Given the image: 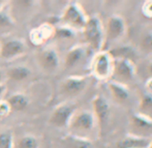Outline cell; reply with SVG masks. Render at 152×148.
I'll use <instances>...</instances> for the list:
<instances>
[{"label": "cell", "mask_w": 152, "mask_h": 148, "mask_svg": "<svg viewBox=\"0 0 152 148\" xmlns=\"http://www.w3.org/2000/svg\"><path fill=\"white\" fill-rule=\"evenodd\" d=\"M134 122L136 127L140 128V130H152V126L150 125V124H148L147 122L143 121L142 119L136 118L134 120Z\"/></svg>", "instance_id": "23"}, {"label": "cell", "mask_w": 152, "mask_h": 148, "mask_svg": "<svg viewBox=\"0 0 152 148\" xmlns=\"http://www.w3.org/2000/svg\"><path fill=\"white\" fill-rule=\"evenodd\" d=\"M61 20L69 27L77 29L84 28L85 23H86L81 10L75 4H70L66 7L61 17Z\"/></svg>", "instance_id": "3"}, {"label": "cell", "mask_w": 152, "mask_h": 148, "mask_svg": "<svg viewBox=\"0 0 152 148\" xmlns=\"http://www.w3.org/2000/svg\"><path fill=\"white\" fill-rule=\"evenodd\" d=\"M84 35L92 48L97 49L99 47L102 34H100L99 23H98L97 19L91 18L88 21H86L84 26Z\"/></svg>", "instance_id": "5"}, {"label": "cell", "mask_w": 152, "mask_h": 148, "mask_svg": "<svg viewBox=\"0 0 152 148\" xmlns=\"http://www.w3.org/2000/svg\"><path fill=\"white\" fill-rule=\"evenodd\" d=\"M53 36L57 38H70L72 36V32L69 28L65 27H59V28H54Z\"/></svg>", "instance_id": "20"}, {"label": "cell", "mask_w": 152, "mask_h": 148, "mask_svg": "<svg viewBox=\"0 0 152 148\" xmlns=\"http://www.w3.org/2000/svg\"><path fill=\"white\" fill-rule=\"evenodd\" d=\"M147 144V141L143 140H125L119 143V148H137V147H144Z\"/></svg>", "instance_id": "19"}, {"label": "cell", "mask_w": 152, "mask_h": 148, "mask_svg": "<svg viewBox=\"0 0 152 148\" xmlns=\"http://www.w3.org/2000/svg\"><path fill=\"white\" fill-rule=\"evenodd\" d=\"M6 3H8L7 1H4V0H0V10H4V7H5Z\"/></svg>", "instance_id": "26"}, {"label": "cell", "mask_w": 152, "mask_h": 148, "mask_svg": "<svg viewBox=\"0 0 152 148\" xmlns=\"http://www.w3.org/2000/svg\"><path fill=\"white\" fill-rule=\"evenodd\" d=\"M10 113V108L7 102L4 100H0V117H5Z\"/></svg>", "instance_id": "22"}, {"label": "cell", "mask_w": 152, "mask_h": 148, "mask_svg": "<svg viewBox=\"0 0 152 148\" xmlns=\"http://www.w3.org/2000/svg\"><path fill=\"white\" fill-rule=\"evenodd\" d=\"M26 52V46L20 38L10 37L5 38L0 42V59L12 60L23 56Z\"/></svg>", "instance_id": "1"}, {"label": "cell", "mask_w": 152, "mask_h": 148, "mask_svg": "<svg viewBox=\"0 0 152 148\" xmlns=\"http://www.w3.org/2000/svg\"><path fill=\"white\" fill-rule=\"evenodd\" d=\"M53 32H54V28L48 23H45L37 28L32 29L29 34V37H30L32 44L39 46V45L44 44L48 38L52 37Z\"/></svg>", "instance_id": "7"}, {"label": "cell", "mask_w": 152, "mask_h": 148, "mask_svg": "<svg viewBox=\"0 0 152 148\" xmlns=\"http://www.w3.org/2000/svg\"><path fill=\"white\" fill-rule=\"evenodd\" d=\"M38 140L32 135H25L18 142V148H38Z\"/></svg>", "instance_id": "15"}, {"label": "cell", "mask_w": 152, "mask_h": 148, "mask_svg": "<svg viewBox=\"0 0 152 148\" xmlns=\"http://www.w3.org/2000/svg\"><path fill=\"white\" fill-rule=\"evenodd\" d=\"M5 76L6 78L14 82H23L29 78L30 70L23 65H15L6 70Z\"/></svg>", "instance_id": "9"}, {"label": "cell", "mask_w": 152, "mask_h": 148, "mask_svg": "<svg viewBox=\"0 0 152 148\" xmlns=\"http://www.w3.org/2000/svg\"><path fill=\"white\" fill-rule=\"evenodd\" d=\"M6 91V87L4 84H0V100H2V96L4 95V93H5Z\"/></svg>", "instance_id": "25"}, {"label": "cell", "mask_w": 152, "mask_h": 148, "mask_svg": "<svg viewBox=\"0 0 152 148\" xmlns=\"http://www.w3.org/2000/svg\"><path fill=\"white\" fill-rule=\"evenodd\" d=\"M116 74L119 78H122L123 80H127L132 77L130 68L125 62H119L116 66Z\"/></svg>", "instance_id": "16"}, {"label": "cell", "mask_w": 152, "mask_h": 148, "mask_svg": "<svg viewBox=\"0 0 152 148\" xmlns=\"http://www.w3.org/2000/svg\"><path fill=\"white\" fill-rule=\"evenodd\" d=\"M123 26L122 22L117 18H112L109 21L108 25V36L110 38H116L122 33Z\"/></svg>", "instance_id": "12"}, {"label": "cell", "mask_w": 152, "mask_h": 148, "mask_svg": "<svg viewBox=\"0 0 152 148\" xmlns=\"http://www.w3.org/2000/svg\"><path fill=\"white\" fill-rule=\"evenodd\" d=\"M74 108L69 105L58 106L51 114L49 118V123L55 127H64L69 123L72 117Z\"/></svg>", "instance_id": "2"}, {"label": "cell", "mask_w": 152, "mask_h": 148, "mask_svg": "<svg viewBox=\"0 0 152 148\" xmlns=\"http://www.w3.org/2000/svg\"><path fill=\"white\" fill-rule=\"evenodd\" d=\"M69 124L72 128L78 130H88L93 125V118L89 113L81 112L72 117Z\"/></svg>", "instance_id": "8"}, {"label": "cell", "mask_w": 152, "mask_h": 148, "mask_svg": "<svg viewBox=\"0 0 152 148\" xmlns=\"http://www.w3.org/2000/svg\"><path fill=\"white\" fill-rule=\"evenodd\" d=\"M150 72L152 73V65H151V67H150Z\"/></svg>", "instance_id": "28"}, {"label": "cell", "mask_w": 152, "mask_h": 148, "mask_svg": "<svg viewBox=\"0 0 152 148\" xmlns=\"http://www.w3.org/2000/svg\"><path fill=\"white\" fill-rule=\"evenodd\" d=\"M14 141H12V135L10 132L0 133V148H12Z\"/></svg>", "instance_id": "18"}, {"label": "cell", "mask_w": 152, "mask_h": 148, "mask_svg": "<svg viewBox=\"0 0 152 148\" xmlns=\"http://www.w3.org/2000/svg\"><path fill=\"white\" fill-rule=\"evenodd\" d=\"M94 72L97 76L104 77L108 73V59L104 55H99L96 57L94 63Z\"/></svg>", "instance_id": "13"}, {"label": "cell", "mask_w": 152, "mask_h": 148, "mask_svg": "<svg viewBox=\"0 0 152 148\" xmlns=\"http://www.w3.org/2000/svg\"><path fill=\"white\" fill-rule=\"evenodd\" d=\"M83 56H84V50L82 48H80V47L74 48L68 51V53L66 54L64 64L67 68L74 67L82 60Z\"/></svg>", "instance_id": "11"}, {"label": "cell", "mask_w": 152, "mask_h": 148, "mask_svg": "<svg viewBox=\"0 0 152 148\" xmlns=\"http://www.w3.org/2000/svg\"><path fill=\"white\" fill-rule=\"evenodd\" d=\"M14 26V21L10 16L4 10H0V30L12 28Z\"/></svg>", "instance_id": "17"}, {"label": "cell", "mask_w": 152, "mask_h": 148, "mask_svg": "<svg viewBox=\"0 0 152 148\" xmlns=\"http://www.w3.org/2000/svg\"><path fill=\"white\" fill-rule=\"evenodd\" d=\"M111 89H112V92H113V95L115 96V97L117 98L118 100H124L126 97H127V94H126V92L124 91L123 89L119 88L118 86H115V85H112L111 86Z\"/></svg>", "instance_id": "21"}, {"label": "cell", "mask_w": 152, "mask_h": 148, "mask_svg": "<svg viewBox=\"0 0 152 148\" xmlns=\"http://www.w3.org/2000/svg\"><path fill=\"white\" fill-rule=\"evenodd\" d=\"M3 74H2V72L0 70V84H3Z\"/></svg>", "instance_id": "27"}, {"label": "cell", "mask_w": 152, "mask_h": 148, "mask_svg": "<svg viewBox=\"0 0 152 148\" xmlns=\"http://www.w3.org/2000/svg\"><path fill=\"white\" fill-rule=\"evenodd\" d=\"M142 46H143V48H144V49H146V50L151 51V52H152V36L147 35L146 37L143 40Z\"/></svg>", "instance_id": "24"}, {"label": "cell", "mask_w": 152, "mask_h": 148, "mask_svg": "<svg viewBox=\"0 0 152 148\" xmlns=\"http://www.w3.org/2000/svg\"><path fill=\"white\" fill-rule=\"evenodd\" d=\"M86 86V81L82 78H67L61 84V92L64 95H78Z\"/></svg>", "instance_id": "6"}, {"label": "cell", "mask_w": 152, "mask_h": 148, "mask_svg": "<svg viewBox=\"0 0 152 148\" xmlns=\"http://www.w3.org/2000/svg\"><path fill=\"white\" fill-rule=\"evenodd\" d=\"M37 62L46 72H54L59 65V58L54 49L47 48L37 54Z\"/></svg>", "instance_id": "4"}, {"label": "cell", "mask_w": 152, "mask_h": 148, "mask_svg": "<svg viewBox=\"0 0 152 148\" xmlns=\"http://www.w3.org/2000/svg\"><path fill=\"white\" fill-rule=\"evenodd\" d=\"M7 104L10 108V111L15 112H21L24 111L28 107L29 100L25 94L23 93H14L10 96L7 100Z\"/></svg>", "instance_id": "10"}, {"label": "cell", "mask_w": 152, "mask_h": 148, "mask_svg": "<svg viewBox=\"0 0 152 148\" xmlns=\"http://www.w3.org/2000/svg\"><path fill=\"white\" fill-rule=\"evenodd\" d=\"M94 111L96 113V116H97L98 120L100 122L104 121L107 117V114H108V106H107L106 102L102 100V98H96L94 100Z\"/></svg>", "instance_id": "14"}]
</instances>
